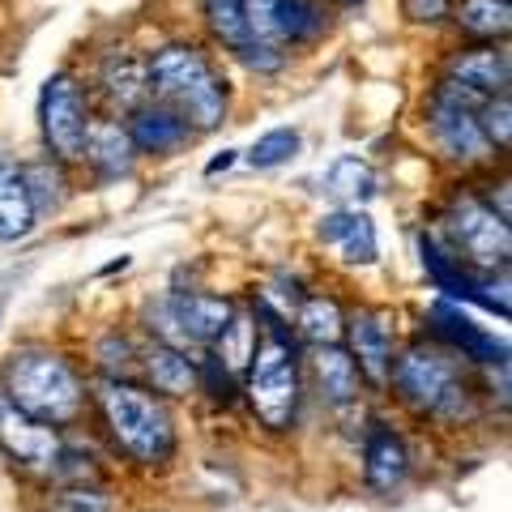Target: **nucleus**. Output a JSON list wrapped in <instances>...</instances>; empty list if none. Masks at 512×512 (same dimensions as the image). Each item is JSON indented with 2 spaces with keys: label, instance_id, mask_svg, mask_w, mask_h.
Instances as JSON below:
<instances>
[{
  "label": "nucleus",
  "instance_id": "c9c22d12",
  "mask_svg": "<svg viewBox=\"0 0 512 512\" xmlns=\"http://www.w3.org/2000/svg\"><path fill=\"white\" fill-rule=\"evenodd\" d=\"M244 22L252 39L278 43V0H244Z\"/></svg>",
  "mask_w": 512,
  "mask_h": 512
},
{
  "label": "nucleus",
  "instance_id": "2eb2a0df",
  "mask_svg": "<svg viewBox=\"0 0 512 512\" xmlns=\"http://www.w3.org/2000/svg\"><path fill=\"white\" fill-rule=\"evenodd\" d=\"M316 239L325 248H338V256L346 265L367 269L380 261V239H376V222L367 210H350V205H338V210L316 218Z\"/></svg>",
  "mask_w": 512,
  "mask_h": 512
},
{
  "label": "nucleus",
  "instance_id": "bb28decb",
  "mask_svg": "<svg viewBox=\"0 0 512 512\" xmlns=\"http://www.w3.org/2000/svg\"><path fill=\"white\" fill-rule=\"evenodd\" d=\"M329 30V9L325 0H278V43L291 47H312Z\"/></svg>",
  "mask_w": 512,
  "mask_h": 512
},
{
  "label": "nucleus",
  "instance_id": "412c9836",
  "mask_svg": "<svg viewBox=\"0 0 512 512\" xmlns=\"http://www.w3.org/2000/svg\"><path fill=\"white\" fill-rule=\"evenodd\" d=\"M39 227V214L30 205L22 184V167L13 158H0V244H22Z\"/></svg>",
  "mask_w": 512,
  "mask_h": 512
},
{
  "label": "nucleus",
  "instance_id": "f257e3e1",
  "mask_svg": "<svg viewBox=\"0 0 512 512\" xmlns=\"http://www.w3.org/2000/svg\"><path fill=\"white\" fill-rule=\"evenodd\" d=\"M384 389H393V397L410 414L431 419V423L466 427L478 419V393H474V384L461 376V359L431 338L410 342L402 355H393L389 384H384Z\"/></svg>",
  "mask_w": 512,
  "mask_h": 512
},
{
  "label": "nucleus",
  "instance_id": "e433bc0d",
  "mask_svg": "<svg viewBox=\"0 0 512 512\" xmlns=\"http://www.w3.org/2000/svg\"><path fill=\"white\" fill-rule=\"evenodd\" d=\"M402 13L414 26H440L453 13V0H402Z\"/></svg>",
  "mask_w": 512,
  "mask_h": 512
},
{
  "label": "nucleus",
  "instance_id": "473e14b6",
  "mask_svg": "<svg viewBox=\"0 0 512 512\" xmlns=\"http://www.w3.org/2000/svg\"><path fill=\"white\" fill-rule=\"evenodd\" d=\"M197 393H210V402H218V406H231L239 393V376H231L227 367H222L214 350L197 359Z\"/></svg>",
  "mask_w": 512,
  "mask_h": 512
},
{
  "label": "nucleus",
  "instance_id": "423d86ee",
  "mask_svg": "<svg viewBox=\"0 0 512 512\" xmlns=\"http://www.w3.org/2000/svg\"><path fill=\"white\" fill-rule=\"evenodd\" d=\"M483 103H487L483 94L448 82V77H440V82L431 86V94H427V107H423L427 137H431V146H436L448 163H457L461 171L491 167L495 158H500L491 150L483 124H478V107Z\"/></svg>",
  "mask_w": 512,
  "mask_h": 512
},
{
  "label": "nucleus",
  "instance_id": "0eeeda50",
  "mask_svg": "<svg viewBox=\"0 0 512 512\" xmlns=\"http://www.w3.org/2000/svg\"><path fill=\"white\" fill-rule=\"evenodd\" d=\"M235 316V299L210 295V291H163L146 299L141 325L154 342L180 346V350H205L222 338V329Z\"/></svg>",
  "mask_w": 512,
  "mask_h": 512
},
{
  "label": "nucleus",
  "instance_id": "5701e85b",
  "mask_svg": "<svg viewBox=\"0 0 512 512\" xmlns=\"http://www.w3.org/2000/svg\"><path fill=\"white\" fill-rule=\"evenodd\" d=\"M346 329V308L333 295H303L295 308V342L299 346H338Z\"/></svg>",
  "mask_w": 512,
  "mask_h": 512
},
{
  "label": "nucleus",
  "instance_id": "f8f14e48",
  "mask_svg": "<svg viewBox=\"0 0 512 512\" xmlns=\"http://www.w3.org/2000/svg\"><path fill=\"white\" fill-rule=\"evenodd\" d=\"M346 355L355 359L359 376L372 384V389H384L389 384V367H393V329L384 312L376 308H355L346 312V329H342Z\"/></svg>",
  "mask_w": 512,
  "mask_h": 512
},
{
  "label": "nucleus",
  "instance_id": "ddd939ff",
  "mask_svg": "<svg viewBox=\"0 0 512 512\" xmlns=\"http://www.w3.org/2000/svg\"><path fill=\"white\" fill-rule=\"evenodd\" d=\"M410 478V448L393 423L372 419L363 431V483L376 495H397Z\"/></svg>",
  "mask_w": 512,
  "mask_h": 512
},
{
  "label": "nucleus",
  "instance_id": "20e7f679",
  "mask_svg": "<svg viewBox=\"0 0 512 512\" xmlns=\"http://www.w3.org/2000/svg\"><path fill=\"white\" fill-rule=\"evenodd\" d=\"M244 397L265 431H291L299 423L303 406V363H299V342L286 329L278 333H256L252 359L244 367Z\"/></svg>",
  "mask_w": 512,
  "mask_h": 512
},
{
  "label": "nucleus",
  "instance_id": "393cba45",
  "mask_svg": "<svg viewBox=\"0 0 512 512\" xmlns=\"http://www.w3.org/2000/svg\"><path fill=\"white\" fill-rule=\"evenodd\" d=\"M448 18L474 43H504L512 30V5L508 0H457Z\"/></svg>",
  "mask_w": 512,
  "mask_h": 512
},
{
  "label": "nucleus",
  "instance_id": "7c9ffc66",
  "mask_svg": "<svg viewBox=\"0 0 512 512\" xmlns=\"http://www.w3.org/2000/svg\"><path fill=\"white\" fill-rule=\"evenodd\" d=\"M252 346H256V325H252V316L235 312L231 325L222 329V338H218L210 350L222 359V367H227L231 376L244 380V367H248V359H252Z\"/></svg>",
  "mask_w": 512,
  "mask_h": 512
},
{
  "label": "nucleus",
  "instance_id": "9b49d317",
  "mask_svg": "<svg viewBox=\"0 0 512 512\" xmlns=\"http://www.w3.org/2000/svg\"><path fill=\"white\" fill-rule=\"evenodd\" d=\"M210 73L218 69L197 43H163L146 56V94L154 103H180Z\"/></svg>",
  "mask_w": 512,
  "mask_h": 512
},
{
  "label": "nucleus",
  "instance_id": "1a4fd4ad",
  "mask_svg": "<svg viewBox=\"0 0 512 512\" xmlns=\"http://www.w3.org/2000/svg\"><path fill=\"white\" fill-rule=\"evenodd\" d=\"M60 448H64L60 427L30 419L26 410H18L5 393H0V453H5V461L13 470L35 474V478H52Z\"/></svg>",
  "mask_w": 512,
  "mask_h": 512
},
{
  "label": "nucleus",
  "instance_id": "c756f323",
  "mask_svg": "<svg viewBox=\"0 0 512 512\" xmlns=\"http://www.w3.org/2000/svg\"><path fill=\"white\" fill-rule=\"evenodd\" d=\"M201 13H205L210 35L227 47V52H239L244 43H252L248 22H244V0H201Z\"/></svg>",
  "mask_w": 512,
  "mask_h": 512
},
{
  "label": "nucleus",
  "instance_id": "9d476101",
  "mask_svg": "<svg viewBox=\"0 0 512 512\" xmlns=\"http://www.w3.org/2000/svg\"><path fill=\"white\" fill-rule=\"evenodd\" d=\"M427 329H431V342L453 350L461 363H478V367H504L508 363V346L495 338V333H487L483 325H474V316L453 299L431 303Z\"/></svg>",
  "mask_w": 512,
  "mask_h": 512
},
{
  "label": "nucleus",
  "instance_id": "6ab92c4d",
  "mask_svg": "<svg viewBox=\"0 0 512 512\" xmlns=\"http://www.w3.org/2000/svg\"><path fill=\"white\" fill-rule=\"evenodd\" d=\"M312 380H316V393H320V402L333 406V410H346V406H355L359 402V393H363V376H359V367L355 359L346 355V346H312Z\"/></svg>",
  "mask_w": 512,
  "mask_h": 512
},
{
  "label": "nucleus",
  "instance_id": "a211bd4d",
  "mask_svg": "<svg viewBox=\"0 0 512 512\" xmlns=\"http://www.w3.org/2000/svg\"><path fill=\"white\" fill-rule=\"evenodd\" d=\"M137 367H141V376H146V389L158 393L163 402L197 397V359H192V350L150 342L137 355Z\"/></svg>",
  "mask_w": 512,
  "mask_h": 512
},
{
  "label": "nucleus",
  "instance_id": "58836bf2",
  "mask_svg": "<svg viewBox=\"0 0 512 512\" xmlns=\"http://www.w3.org/2000/svg\"><path fill=\"white\" fill-rule=\"evenodd\" d=\"M342 5H359V0H342Z\"/></svg>",
  "mask_w": 512,
  "mask_h": 512
},
{
  "label": "nucleus",
  "instance_id": "6e6552de",
  "mask_svg": "<svg viewBox=\"0 0 512 512\" xmlns=\"http://www.w3.org/2000/svg\"><path fill=\"white\" fill-rule=\"evenodd\" d=\"M90 90L73 73H52L39 90V133L47 158L64 167L82 163L86 150V128H90Z\"/></svg>",
  "mask_w": 512,
  "mask_h": 512
},
{
  "label": "nucleus",
  "instance_id": "2f4dec72",
  "mask_svg": "<svg viewBox=\"0 0 512 512\" xmlns=\"http://www.w3.org/2000/svg\"><path fill=\"white\" fill-rule=\"evenodd\" d=\"M137 355H141V350L120 329H111V333H103V338L94 342V359H99V372L107 380H128V376H133Z\"/></svg>",
  "mask_w": 512,
  "mask_h": 512
},
{
  "label": "nucleus",
  "instance_id": "f3484780",
  "mask_svg": "<svg viewBox=\"0 0 512 512\" xmlns=\"http://www.w3.org/2000/svg\"><path fill=\"white\" fill-rule=\"evenodd\" d=\"M82 167H90L103 184H116V180H128V175H133L137 150H133V137H128L124 120H116V116H94L90 120Z\"/></svg>",
  "mask_w": 512,
  "mask_h": 512
},
{
  "label": "nucleus",
  "instance_id": "aec40b11",
  "mask_svg": "<svg viewBox=\"0 0 512 512\" xmlns=\"http://www.w3.org/2000/svg\"><path fill=\"white\" fill-rule=\"evenodd\" d=\"M99 94L116 111H137L150 99L146 94V56L137 52H107L99 60Z\"/></svg>",
  "mask_w": 512,
  "mask_h": 512
},
{
  "label": "nucleus",
  "instance_id": "4be33fe9",
  "mask_svg": "<svg viewBox=\"0 0 512 512\" xmlns=\"http://www.w3.org/2000/svg\"><path fill=\"white\" fill-rule=\"evenodd\" d=\"M184 116V124L192 128V137L201 133H218L222 124H227V107H231V90L222 82V73H210L197 90H188L180 103H167Z\"/></svg>",
  "mask_w": 512,
  "mask_h": 512
},
{
  "label": "nucleus",
  "instance_id": "c85d7f7f",
  "mask_svg": "<svg viewBox=\"0 0 512 512\" xmlns=\"http://www.w3.org/2000/svg\"><path fill=\"white\" fill-rule=\"evenodd\" d=\"M43 512H116V495L103 483H52Z\"/></svg>",
  "mask_w": 512,
  "mask_h": 512
},
{
  "label": "nucleus",
  "instance_id": "72a5a7b5",
  "mask_svg": "<svg viewBox=\"0 0 512 512\" xmlns=\"http://www.w3.org/2000/svg\"><path fill=\"white\" fill-rule=\"evenodd\" d=\"M478 124H483V133L491 141L495 154H508V141H512V99L508 94H495L478 107Z\"/></svg>",
  "mask_w": 512,
  "mask_h": 512
},
{
  "label": "nucleus",
  "instance_id": "4468645a",
  "mask_svg": "<svg viewBox=\"0 0 512 512\" xmlns=\"http://www.w3.org/2000/svg\"><path fill=\"white\" fill-rule=\"evenodd\" d=\"M444 77L457 86H466L483 99H495V94H508L512 82V60L504 43H470L457 47L453 56L444 60Z\"/></svg>",
  "mask_w": 512,
  "mask_h": 512
},
{
  "label": "nucleus",
  "instance_id": "7ed1b4c3",
  "mask_svg": "<svg viewBox=\"0 0 512 512\" xmlns=\"http://www.w3.org/2000/svg\"><path fill=\"white\" fill-rule=\"evenodd\" d=\"M0 393L47 427H73L86 414L90 389L69 355L52 346H22L0 367Z\"/></svg>",
  "mask_w": 512,
  "mask_h": 512
},
{
  "label": "nucleus",
  "instance_id": "f03ea898",
  "mask_svg": "<svg viewBox=\"0 0 512 512\" xmlns=\"http://www.w3.org/2000/svg\"><path fill=\"white\" fill-rule=\"evenodd\" d=\"M94 410L107 427L116 453H124L141 470H163L180 453V431L175 414L158 393L137 380H99L94 384Z\"/></svg>",
  "mask_w": 512,
  "mask_h": 512
},
{
  "label": "nucleus",
  "instance_id": "b1692460",
  "mask_svg": "<svg viewBox=\"0 0 512 512\" xmlns=\"http://www.w3.org/2000/svg\"><path fill=\"white\" fill-rule=\"evenodd\" d=\"M325 192H329V197H338L342 205H350V210H363V205L380 192V184H376V171H372L367 158L338 154L325 167Z\"/></svg>",
  "mask_w": 512,
  "mask_h": 512
},
{
  "label": "nucleus",
  "instance_id": "39448f33",
  "mask_svg": "<svg viewBox=\"0 0 512 512\" xmlns=\"http://www.w3.org/2000/svg\"><path fill=\"white\" fill-rule=\"evenodd\" d=\"M461 265H470L474 274H508L512 256V227L504 214H495L478 192L461 188L448 197L436 231Z\"/></svg>",
  "mask_w": 512,
  "mask_h": 512
},
{
  "label": "nucleus",
  "instance_id": "cd10ccee",
  "mask_svg": "<svg viewBox=\"0 0 512 512\" xmlns=\"http://www.w3.org/2000/svg\"><path fill=\"white\" fill-rule=\"evenodd\" d=\"M303 154V133L295 124H278V128H269V133H261L248 146L244 154V163L252 171H278L286 163H295V158Z\"/></svg>",
  "mask_w": 512,
  "mask_h": 512
},
{
  "label": "nucleus",
  "instance_id": "dca6fc26",
  "mask_svg": "<svg viewBox=\"0 0 512 512\" xmlns=\"http://www.w3.org/2000/svg\"><path fill=\"white\" fill-rule=\"evenodd\" d=\"M124 128H128V137H133L137 158L141 154L146 158H171L192 141V128L184 124L180 111L167 107V103H154V99H146L137 111H128Z\"/></svg>",
  "mask_w": 512,
  "mask_h": 512
},
{
  "label": "nucleus",
  "instance_id": "4c0bfd02",
  "mask_svg": "<svg viewBox=\"0 0 512 512\" xmlns=\"http://www.w3.org/2000/svg\"><path fill=\"white\" fill-rule=\"evenodd\" d=\"M235 158H239V150H222V154H214V158H210V163H205V175L231 171V167H235Z\"/></svg>",
  "mask_w": 512,
  "mask_h": 512
},
{
  "label": "nucleus",
  "instance_id": "f704fd0d",
  "mask_svg": "<svg viewBox=\"0 0 512 512\" xmlns=\"http://www.w3.org/2000/svg\"><path fill=\"white\" fill-rule=\"evenodd\" d=\"M235 56H239V64H244L248 73H261V77L282 73V69H286V60H291V52H286L282 43H265V39L244 43Z\"/></svg>",
  "mask_w": 512,
  "mask_h": 512
},
{
  "label": "nucleus",
  "instance_id": "a878e982",
  "mask_svg": "<svg viewBox=\"0 0 512 512\" xmlns=\"http://www.w3.org/2000/svg\"><path fill=\"white\" fill-rule=\"evenodd\" d=\"M22 167V184L30 192V205H35L39 222L64 210L69 201V167L56 163V158H35V163H18Z\"/></svg>",
  "mask_w": 512,
  "mask_h": 512
}]
</instances>
